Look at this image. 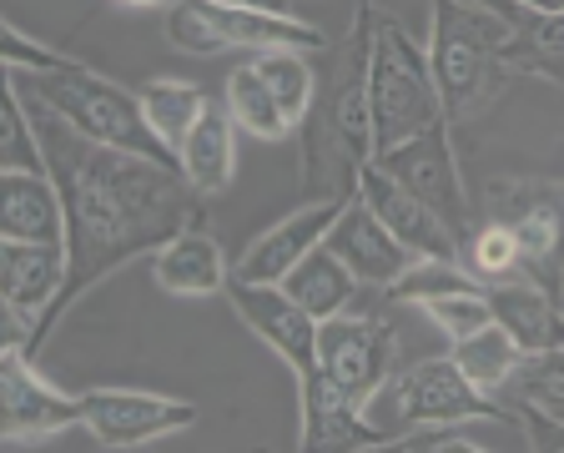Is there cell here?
I'll return each mask as SVG.
<instances>
[{
	"instance_id": "6da1fadb",
	"label": "cell",
	"mask_w": 564,
	"mask_h": 453,
	"mask_svg": "<svg viewBox=\"0 0 564 453\" xmlns=\"http://www.w3.org/2000/svg\"><path fill=\"white\" fill-rule=\"evenodd\" d=\"M25 111H31L35 141L46 151V172L66 207V288L41 313L31 348H25L31 358H41L56 323L96 282L137 257L162 252L187 222L207 217V207H202L197 186L182 176V166L101 147V141L82 137L61 111H51L46 101H31V96H25Z\"/></svg>"
},
{
	"instance_id": "7a4b0ae2",
	"label": "cell",
	"mask_w": 564,
	"mask_h": 453,
	"mask_svg": "<svg viewBox=\"0 0 564 453\" xmlns=\"http://www.w3.org/2000/svg\"><path fill=\"white\" fill-rule=\"evenodd\" d=\"M378 6L364 0L338 46L323 51L317 101L303 131V192L307 197H352L358 172L373 162V121H368V51H373Z\"/></svg>"
},
{
	"instance_id": "3957f363",
	"label": "cell",
	"mask_w": 564,
	"mask_h": 453,
	"mask_svg": "<svg viewBox=\"0 0 564 453\" xmlns=\"http://www.w3.org/2000/svg\"><path fill=\"white\" fill-rule=\"evenodd\" d=\"M509 35H514V25L484 0H434L429 66H434L448 127L479 121L514 82V66L505 61Z\"/></svg>"
},
{
	"instance_id": "277c9868",
	"label": "cell",
	"mask_w": 564,
	"mask_h": 453,
	"mask_svg": "<svg viewBox=\"0 0 564 453\" xmlns=\"http://www.w3.org/2000/svg\"><path fill=\"white\" fill-rule=\"evenodd\" d=\"M6 76H11L31 101H46L51 111H61L82 137L176 166V151L152 131V121H147V111H141V96L127 91L121 82H111V76H101V71H91L86 61H76V66H66V71L6 66Z\"/></svg>"
},
{
	"instance_id": "5b68a950",
	"label": "cell",
	"mask_w": 564,
	"mask_h": 453,
	"mask_svg": "<svg viewBox=\"0 0 564 453\" xmlns=\"http://www.w3.org/2000/svg\"><path fill=\"white\" fill-rule=\"evenodd\" d=\"M368 121H373V157L403 147L434 127H448L434 86L429 46H419L399 15H373V51H368Z\"/></svg>"
},
{
	"instance_id": "8992f818",
	"label": "cell",
	"mask_w": 564,
	"mask_h": 453,
	"mask_svg": "<svg viewBox=\"0 0 564 453\" xmlns=\"http://www.w3.org/2000/svg\"><path fill=\"white\" fill-rule=\"evenodd\" d=\"M364 413L388 439H399V433H409V429H429V423H469V419H489V423L519 429V408H505L494 393L474 388L448 353L444 358L399 363V368L383 378V388L364 403Z\"/></svg>"
},
{
	"instance_id": "52a82bcc",
	"label": "cell",
	"mask_w": 564,
	"mask_h": 453,
	"mask_svg": "<svg viewBox=\"0 0 564 453\" xmlns=\"http://www.w3.org/2000/svg\"><path fill=\"white\" fill-rule=\"evenodd\" d=\"M393 308L383 288H358V298L343 313L317 323V368L328 384H338L352 403L383 388V378L399 368V327H393Z\"/></svg>"
},
{
	"instance_id": "ba28073f",
	"label": "cell",
	"mask_w": 564,
	"mask_h": 453,
	"mask_svg": "<svg viewBox=\"0 0 564 453\" xmlns=\"http://www.w3.org/2000/svg\"><path fill=\"white\" fill-rule=\"evenodd\" d=\"M166 35L187 56H223V51H247V56L303 51V56H323L333 46L317 25L297 21V15L242 11V6H223V0H176L166 11Z\"/></svg>"
},
{
	"instance_id": "9c48e42d",
	"label": "cell",
	"mask_w": 564,
	"mask_h": 453,
	"mask_svg": "<svg viewBox=\"0 0 564 453\" xmlns=\"http://www.w3.org/2000/svg\"><path fill=\"white\" fill-rule=\"evenodd\" d=\"M484 217L505 222L519 247V272L564 302V182L499 176L484 192Z\"/></svg>"
},
{
	"instance_id": "30bf717a",
	"label": "cell",
	"mask_w": 564,
	"mask_h": 453,
	"mask_svg": "<svg viewBox=\"0 0 564 453\" xmlns=\"http://www.w3.org/2000/svg\"><path fill=\"white\" fill-rule=\"evenodd\" d=\"M86 429V403L61 393L56 384L41 378L35 358L15 343H6L0 353V439L25 443V439H56V433Z\"/></svg>"
},
{
	"instance_id": "8fae6325",
	"label": "cell",
	"mask_w": 564,
	"mask_h": 453,
	"mask_svg": "<svg viewBox=\"0 0 564 453\" xmlns=\"http://www.w3.org/2000/svg\"><path fill=\"white\" fill-rule=\"evenodd\" d=\"M373 162L383 166L388 176H399V182L409 186L419 202H429V207H434L438 217L454 227L458 242H464V233L479 222V212H474V202H469V186H464V172H458V157H454V137H448V127L423 131V137H413V141H403V147L383 151V157H373Z\"/></svg>"
},
{
	"instance_id": "7c38bea8",
	"label": "cell",
	"mask_w": 564,
	"mask_h": 453,
	"mask_svg": "<svg viewBox=\"0 0 564 453\" xmlns=\"http://www.w3.org/2000/svg\"><path fill=\"white\" fill-rule=\"evenodd\" d=\"M82 403L86 429L101 449H141V443H156L197 423V403L147 393V388H86Z\"/></svg>"
},
{
	"instance_id": "4fadbf2b",
	"label": "cell",
	"mask_w": 564,
	"mask_h": 453,
	"mask_svg": "<svg viewBox=\"0 0 564 453\" xmlns=\"http://www.w3.org/2000/svg\"><path fill=\"white\" fill-rule=\"evenodd\" d=\"M227 302H232V313L293 368V378L317 373V317L307 313L282 282L227 278Z\"/></svg>"
},
{
	"instance_id": "5bb4252c",
	"label": "cell",
	"mask_w": 564,
	"mask_h": 453,
	"mask_svg": "<svg viewBox=\"0 0 564 453\" xmlns=\"http://www.w3.org/2000/svg\"><path fill=\"white\" fill-rule=\"evenodd\" d=\"M66 288V242H6L0 247V292L11 333L6 343L31 348V333L41 323L56 292Z\"/></svg>"
},
{
	"instance_id": "9a60e30c",
	"label": "cell",
	"mask_w": 564,
	"mask_h": 453,
	"mask_svg": "<svg viewBox=\"0 0 564 453\" xmlns=\"http://www.w3.org/2000/svg\"><path fill=\"white\" fill-rule=\"evenodd\" d=\"M388 433L352 403L338 384L323 378V368L297 378V449L303 453H364L383 449Z\"/></svg>"
},
{
	"instance_id": "2e32d148",
	"label": "cell",
	"mask_w": 564,
	"mask_h": 453,
	"mask_svg": "<svg viewBox=\"0 0 564 453\" xmlns=\"http://www.w3.org/2000/svg\"><path fill=\"white\" fill-rule=\"evenodd\" d=\"M323 247H328V252H338L343 268L364 282V288H383V292L393 288V282L413 268V262H419V252H409L399 237L388 233L383 222H378V212L368 207L358 192L343 202V212H338V222L328 227Z\"/></svg>"
},
{
	"instance_id": "e0dca14e",
	"label": "cell",
	"mask_w": 564,
	"mask_h": 453,
	"mask_svg": "<svg viewBox=\"0 0 564 453\" xmlns=\"http://www.w3.org/2000/svg\"><path fill=\"white\" fill-rule=\"evenodd\" d=\"M358 197H364L368 207L378 212V222H383L388 233L399 237L409 252L434 257V262H458V237H454V227H448V222L438 217L429 202L413 197V192L399 182V176H388L378 162H368L364 172H358Z\"/></svg>"
},
{
	"instance_id": "ac0fdd59",
	"label": "cell",
	"mask_w": 564,
	"mask_h": 453,
	"mask_svg": "<svg viewBox=\"0 0 564 453\" xmlns=\"http://www.w3.org/2000/svg\"><path fill=\"white\" fill-rule=\"evenodd\" d=\"M343 202L348 197H317V202H307V207H297L293 217H282L278 227H268L262 237H252L247 252L232 262V278L282 282L307 252H313V247H323V237H328V227L338 222Z\"/></svg>"
},
{
	"instance_id": "d6986e66",
	"label": "cell",
	"mask_w": 564,
	"mask_h": 453,
	"mask_svg": "<svg viewBox=\"0 0 564 453\" xmlns=\"http://www.w3.org/2000/svg\"><path fill=\"white\" fill-rule=\"evenodd\" d=\"M484 298H489L494 323L509 327V337L524 348V358L564 348V302L554 292H544L529 272L489 278L484 282Z\"/></svg>"
},
{
	"instance_id": "ffe728a7",
	"label": "cell",
	"mask_w": 564,
	"mask_h": 453,
	"mask_svg": "<svg viewBox=\"0 0 564 453\" xmlns=\"http://www.w3.org/2000/svg\"><path fill=\"white\" fill-rule=\"evenodd\" d=\"M152 278L172 298H212V292H227L232 262H227L217 233L207 227V217H197L152 257Z\"/></svg>"
},
{
	"instance_id": "44dd1931",
	"label": "cell",
	"mask_w": 564,
	"mask_h": 453,
	"mask_svg": "<svg viewBox=\"0 0 564 453\" xmlns=\"http://www.w3.org/2000/svg\"><path fill=\"white\" fill-rule=\"evenodd\" d=\"M0 237L6 242H66V207L51 172H0Z\"/></svg>"
},
{
	"instance_id": "7402d4cb",
	"label": "cell",
	"mask_w": 564,
	"mask_h": 453,
	"mask_svg": "<svg viewBox=\"0 0 564 453\" xmlns=\"http://www.w3.org/2000/svg\"><path fill=\"white\" fill-rule=\"evenodd\" d=\"M182 176L197 186L202 197H223L237 176V121L227 111V101H207V111L197 117L192 137L176 151Z\"/></svg>"
},
{
	"instance_id": "603a6c76",
	"label": "cell",
	"mask_w": 564,
	"mask_h": 453,
	"mask_svg": "<svg viewBox=\"0 0 564 453\" xmlns=\"http://www.w3.org/2000/svg\"><path fill=\"white\" fill-rule=\"evenodd\" d=\"M494 11L505 15L514 25L505 46V61L514 66V76H544V82H560L564 86V15H544V11H529L519 0H484Z\"/></svg>"
},
{
	"instance_id": "cb8c5ba5",
	"label": "cell",
	"mask_w": 564,
	"mask_h": 453,
	"mask_svg": "<svg viewBox=\"0 0 564 453\" xmlns=\"http://www.w3.org/2000/svg\"><path fill=\"white\" fill-rule=\"evenodd\" d=\"M282 288L293 292V298L303 302L307 313L323 323V317L343 313V308L358 298V288H364V282H358L348 268H343L338 252H328V247H313V252H307L303 262H297V268L282 278Z\"/></svg>"
},
{
	"instance_id": "d4e9b609",
	"label": "cell",
	"mask_w": 564,
	"mask_h": 453,
	"mask_svg": "<svg viewBox=\"0 0 564 453\" xmlns=\"http://www.w3.org/2000/svg\"><path fill=\"white\" fill-rule=\"evenodd\" d=\"M448 358L464 368V378H469L474 388H484V393H499L505 384H514L519 363H524V348H519L514 337H509L505 323H484L479 333L448 343Z\"/></svg>"
},
{
	"instance_id": "484cf974",
	"label": "cell",
	"mask_w": 564,
	"mask_h": 453,
	"mask_svg": "<svg viewBox=\"0 0 564 453\" xmlns=\"http://www.w3.org/2000/svg\"><path fill=\"white\" fill-rule=\"evenodd\" d=\"M137 96H141V111H147L152 131H156V137H162L172 151H182V141L192 137L197 117L207 111V101H212L202 86L176 82V76H152V82L137 86ZM176 166H182V162H176Z\"/></svg>"
},
{
	"instance_id": "4316f807",
	"label": "cell",
	"mask_w": 564,
	"mask_h": 453,
	"mask_svg": "<svg viewBox=\"0 0 564 453\" xmlns=\"http://www.w3.org/2000/svg\"><path fill=\"white\" fill-rule=\"evenodd\" d=\"M227 111H232V121L242 131H252L258 141H288L293 137V127H288V117H282L278 96L268 91V82H262V71L252 66V56L242 61V66L227 76V91H223Z\"/></svg>"
},
{
	"instance_id": "83f0119b",
	"label": "cell",
	"mask_w": 564,
	"mask_h": 453,
	"mask_svg": "<svg viewBox=\"0 0 564 453\" xmlns=\"http://www.w3.org/2000/svg\"><path fill=\"white\" fill-rule=\"evenodd\" d=\"M252 66L262 71L268 91L278 96L288 127L297 131L307 121V111H313V101H317V66H313V56H303V51H262V56H252Z\"/></svg>"
},
{
	"instance_id": "f1b7e54d",
	"label": "cell",
	"mask_w": 564,
	"mask_h": 453,
	"mask_svg": "<svg viewBox=\"0 0 564 453\" xmlns=\"http://www.w3.org/2000/svg\"><path fill=\"white\" fill-rule=\"evenodd\" d=\"M458 262H464V272H474L479 282L505 278V272H519L514 233H509L505 222L479 217L469 233H464V242H458Z\"/></svg>"
},
{
	"instance_id": "f546056e",
	"label": "cell",
	"mask_w": 564,
	"mask_h": 453,
	"mask_svg": "<svg viewBox=\"0 0 564 453\" xmlns=\"http://www.w3.org/2000/svg\"><path fill=\"white\" fill-rule=\"evenodd\" d=\"M429 323L438 327V333L448 337V343H458V337H469V333H479L484 323H494V313H489V298H484V282L479 288H454V292H434V298H423V302H413Z\"/></svg>"
},
{
	"instance_id": "4dcf8cb0",
	"label": "cell",
	"mask_w": 564,
	"mask_h": 453,
	"mask_svg": "<svg viewBox=\"0 0 564 453\" xmlns=\"http://www.w3.org/2000/svg\"><path fill=\"white\" fill-rule=\"evenodd\" d=\"M0 162L11 166V172H46V151H41V141H35L25 96L11 76H6V157H0Z\"/></svg>"
},
{
	"instance_id": "1f68e13d",
	"label": "cell",
	"mask_w": 564,
	"mask_h": 453,
	"mask_svg": "<svg viewBox=\"0 0 564 453\" xmlns=\"http://www.w3.org/2000/svg\"><path fill=\"white\" fill-rule=\"evenodd\" d=\"M514 384H519V398H534V403H554V398H564V348L524 358L519 373H514Z\"/></svg>"
},
{
	"instance_id": "d6a6232c",
	"label": "cell",
	"mask_w": 564,
	"mask_h": 453,
	"mask_svg": "<svg viewBox=\"0 0 564 453\" xmlns=\"http://www.w3.org/2000/svg\"><path fill=\"white\" fill-rule=\"evenodd\" d=\"M383 449L393 453H479V443L469 433H458L454 423H429V429H409L399 439H388Z\"/></svg>"
},
{
	"instance_id": "836d02e7",
	"label": "cell",
	"mask_w": 564,
	"mask_h": 453,
	"mask_svg": "<svg viewBox=\"0 0 564 453\" xmlns=\"http://www.w3.org/2000/svg\"><path fill=\"white\" fill-rule=\"evenodd\" d=\"M519 429H524L529 449H544V453L564 449V419H554L550 408L529 403V398H519Z\"/></svg>"
},
{
	"instance_id": "e575fe53",
	"label": "cell",
	"mask_w": 564,
	"mask_h": 453,
	"mask_svg": "<svg viewBox=\"0 0 564 453\" xmlns=\"http://www.w3.org/2000/svg\"><path fill=\"white\" fill-rule=\"evenodd\" d=\"M223 6H242V11H268V15H288L293 0H223Z\"/></svg>"
},
{
	"instance_id": "d590c367",
	"label": "cell",
	"mask_w": 564,
	"mask_h": 453,
	"mask_svg": "<svg viewBox=\"0 0 564 453\" xmlns=\"http://www.w3.org/2000/svg\"><path fill=\"white\" fill-rule=\"evenodd\" d=\"M121 6H166V11H172L176 0H121Z\"/></svg>"
}]
</instances>
